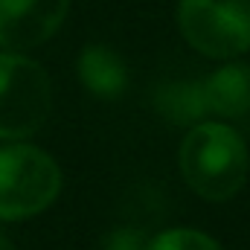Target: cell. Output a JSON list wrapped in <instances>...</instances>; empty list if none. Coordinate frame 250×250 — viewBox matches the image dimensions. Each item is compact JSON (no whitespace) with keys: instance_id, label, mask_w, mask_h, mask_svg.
Instances as JSON below:
<instances>
[{"instance_id":"obj_1","label":"cell","mask_w":250,"mask_h":250,"mask_svg":"<svg viewBox=\"0 0 250 250\" xmlns=\"http://www.w3.org/2000/svg\"><path fill=\"white\" fill-rule=\"evenodd\" d=\"M181 175L204 201H230L248 178L250 157L239 131L224 123H198L178 151Z\"/></svg>"},{"instance_id":"obj_2","label":"cell","mask_w":250,"mask_h":250,"mask_svg":"<svg viewBox=\"0 0 250 250\" xmlns=\"http://www.w3.org/2000/svg\"><path fill=\"white\" fill-rule=\"evenodd\" d=\"M62 192L59 163L23 140L0 146V221H23L44 212Z\"/></svg>"},{"instance_id":"obj_3","label":"cell","mask_w":250,"mask_h":250,"mask_svg":"<svg viewBox=\"0 0 250 250\" xmlns=\"http://www.w3.org/2000/svg\"><path fill=\"white\" fill-rule=\"evenodd\" d=\"M53 111L50 76L26 53L0 50V140L18 143L38 134Z\"/></svg>"},{"instance_id":"obj_4","label":"cell","mask_w":250,"mask_h":250,"mask_svg":"<svg viewBox=\"0 0 250 250\" xmlns=\"http://www.w3.org/2000/svg\"><path fill=\"white\" fill-rule=\"evenodd\" d=\"M178 29L201 56L233 62L250 50V0H178Z\"/></svg>"},{"instance_id":"obj_5","label":"cell","mask_w":250,"mask_h":250,"mask_svg":"<svg viewBox=\"0 0 250 250\" xmlns=\"http://www.w3.org/2000/svg\"><path fill=\"white\" fill-rule=\"evenodd\" d=\"M70 12V0H0V50L29 53L47 44Z\"/></svg>"},{"instance_id":"obj_6","label":"cell","mask_w":250,"mask_h":250,"mask_svg":"<svg viewBox=\"0 0 250 250\" xmlns=\"http://www.w3.org/2000/svg\"><path fill=\"white\" fill-rule=\"evenodd\" d=\"M76 73L82 87L99 99H120L128 87V67L123 56L105 44H87L79 53Z\"/></svg>"},{"instance_id":"obj_7","label":"cell","mask_w":250,"mask_h":250,"mask_svg":"<svg viewBox=\"0 0 250 250\" xmlns=\"http://www.w3.org/2000/svg\"><path fill=\"white\" fill-rule=\"evenodd\" d=\"M201 82H204V99L209 114L233 117V120L250 114V64L227 62Z\"/></svg>"},{"instance_id":"obj_8","label":"cell","mask_w":250,"mask_h":250,"mask_svg":"<svg viewBox=\"0 0 250 250\" xmlns=\"http://www.w3.org/2000/svg\"><path fill=\"white\" fill-rule=\"evenodd\" d=\"M154 105L160 117H166L175 125H198L209 114L207 99H204V82H169L157 87Z\"/></svg>"},{"instance_id":"obj_9","label":"cell","mask_w":250,"mask_h":250,"mask_svg":"<svg viewBox=\"0 0 250 250\" xmlns=\"http://www.w3.org/2000/svg\"><path fill=\"white\" fill-rule=\"evenodd\" d=\"M146 250H221V245L201 230L178 227V230H166L154 236L151 242H146Z\"/></svg>"},{"instance_id":"obj_10","label":"cell","mask_w":250,"mask_h":250,"mask_svg":"<svg viewBox=\"0 0 250 250\" xmlns=\"http://www.w3.org/2000/svg\"><path fill=\"white\" fill-rule=\"evenodd\" d=\"M102 250H146V242H143L140 230H134V227H117V230L105 233Z\"/></svg>"},{"instance_id":"obj_11","label":"cell","mask_w":250,"mask_h":250,"mask_svg":"<svg viewBox=\"0 0 250 250\" xmlns=\"http://www.w3.org/2000/svg\"><path fill=\"white\" fill-rule=\"evenodd\" d=\"M0 250H15V245L9 242V236H6V233H0Z\"/></svg>"}]
</instances>
